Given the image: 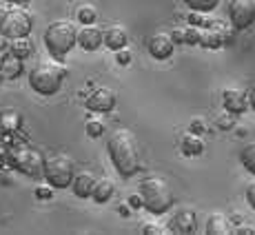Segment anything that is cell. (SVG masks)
Returning <instances> with one entry per match:
<instances>
[{"mask_svg": "<svg viewBox=\"0 0 255 235\" xmlns=\"http://www.w3.org/2000/svg\"><path fill=\"white\" fill-rule=\"evenodd\" d=\"M169 229L173 233H195L198 229V220H195V213L191 209H182L171 218L169 222Z\"/></svg>", "mask_w": 255, "mask_h": 235, "instance_id": "cell-14", "label": "cell"}, {"mask_svg": "<svg viewBox=\"0 0 255 235\" xmlns=\"http://www.w3.org/2000/svg\"><path fill=\"white\" fill-rule=\"evenodd\" d=\"M67 69L58 58H49V60H40L31 71H29V85L33 91L40 96H53L60 91L62 82H65Z\"/></svg>", "mask_w": 255, "mask_h": 235, "instance_id": "cell-2", "label": "cell"}, {"mask_svg": "<svg viewBox=\"0 0 255 235\" xmlns=\"http://www.w3.org/2000/svg\"><path fill=\"white\" fill-rule=\"evenodd\" d=\"M116 107V91L111 87H96L87 98V109L93 114H109Z\"/></svg>", "mask_w": 255, "mask_h": 235, "instance_id": "cell-9", "label": "cell"}, {"mask_svg": "<svg viewBox=\"0 0 255 235\" xmlns=\"http://www.w3.org/2000/svg\"><path fill=\"white\" fill-rule=\"evenodd\" d=\"M114 191H116L114 180L105 175V178H98L96 189H93V195H91V198L96 200L98 204H105V202H109V200L114 198Z\"/></svg>", "mask_w": 255, "mask_h": 235, "instance_id": "cell-17", "label": "cell"}, {"mask_svg": "<svg viewBox=\"0 0 255 235\" xmlns=\"http://www.w3.org/2000/svg\"><path fill=\"white\" fill-rule=\"evenodd\" d=\"M96 182H98V178L91 173V171H80V173L73 175L71 189L78 198H91L93 189H96Z\"/></svg>", "mask_w": 255, "mask_h": 235, "instance_id": "cell-15", "label": "cell"}, {"mask_svg": "<svg viewBox=\"0 0 255 235\" xmlns=\"http://www.w3.org/2000/svg\"><path fill=\"white\" fill-rule=\"evenodd\" d=\"M102 129H105V126H102V122H98V120H93V122H89V124H87V131H89L93 138H98V135L102 133Z\"/></svg>", "mask_w": 255, "mask_h": 235, "instance_id": "cell-27", "label": "cell"}, {"mask_svg": "<svg viewBox=\"0 0 255 235\" xmlns=\"http://www.w3.org/2000/svg\"><path fill=\"white\" fill-rule=\"evenodd\" d=\"M9 45H11V40H9V38L4 36L2 31H0V56H2V53L7 51V49H9Z\"/></svg>", "mask_w": 255, "mask_h": 235, "instance_id": "cell-29", "label": "cell"}, {"mask_svg": "<svg viewBox=\"0 0 255 235\" xmlns=\"http://www.w3.org/2000/svg\"><path fill=\"white\" fill-rule=\"evenodd\" d=\"M235 229L231 227L229 218L224 213H213L207 222V233H215V235H224V233H233Z\"/></svg>", "mask_w": 255, "mask_h": 235, "instance_id": "cell-18", "label": "cell"}, {"mask_svg": "<svg viewBox=\"0 0 255 235\" xmlns=\"http://www.w3.org/2000/svg\"><path fill=\"white\" fill-rule=\"evenodd\" d=\"M229 18L235 29H247L255 22V0H229Z\"/></svg>", "mask_w": 255, "mask_h": 235, "instance_id": "cell-8", "label": "cell"}, {"mask_svg": "<svg viewBox=\"0 0 255 235\" xmlns=\"http://www.w3.org/2000/svg\"><path fill=\"white\" fill-rule=\"evenodd\" d=\"M105 45L109 49H114V51L125 49L129 45V31H127V27H122V24H109L105 29Z\"/></svg>", "mask_w": 255, "mask_h": 235, "instance_id": "cell-16", "label": "cell"}, {"mask_svg": "<svg viewBox=\"0 0 255 235\" xmlns=\"http://www.w3.org/2000/svg\"><path fill=\"white\" fill-rule=\"evenodd\" d=\"M140 198H142V207L153 215H162L166 213L175 202V195L171 184L166 182L160 175H149L140 182Z\"/></svg>", "mask_w": 255, "mask_h": 235, "instance_id": "cell-3", "label": "cell"}, {"mask_svg": "<svg viewBox=\"0 0 255 235\" xmlns=\"http://www.w3.org/2000/svg\"><path fill=\"white\" fill-rule=\"evenodd\" d=\"M146 49L153 58L158 60H166V58L173 53L175 49V40H173V33H166V31H155L149 36L146 40Z\"/></svg>", "mask_w": 255, "mask_h": 235, "instance_id": "cell-10", "label": "cell"}, {"mask_svg": "<svg viewBox=\"0 0 255 235\" xmlns=\"http://www.w3.org/2000/svg\"><path fill=\"white\" fill-rule=\"evenodd\" d=\"M78 31L73 20H56L47 27L45 31V45L53 58L62 60L73 47L78 45Z\"/></svg>", "mask_w": 255, "mask_h": 235, "instance_id": "cell-4", "label": "cell"}, {"mask_svg": "<svg viewBox=\"0 0 255 235\" xmlns=\"http://www.w3.org/2000/svg\"><path fill=\"white\" fill-rule=\"evenodd\" d=\"M9 2H11V4H27L29 0H9Z\"/></svg>", "mask_w": 255, "mask_h": 235, "instance_id": "cell-34", "label": "cell"}, {"mask_svg": "<svg viewBox=\"0 0 255 235\" xmlns=\"http://www.w3.org/2000/svg\"><path fill=\"white\" fill-rule=\"evenodd\" d=\"M105 42V31L96 24H85V27L78 31V45H80L85 51H96L100 49V45Z\"/></svg>", "mask_w": 255, "mask_h": 235, "instance_id": "cell-13", "label": "cell"}, {"mask_svg": "<svg viewBox=\"0 0 255 235\" xmlns=\"http://www.w3.org/2000/svg\"><path fill=\"white\" fill-rule=\"evenodd\" d=\"M2 80H4V78H2V73H0V85H2Z\"/></svg>", "mask_w": 255, "mask_h": 235, "instance_id": "cell-35", "label": "cell"}, {"mask_svg": "<svg viewBox=\"0 0 255 235\" xmlns=\"http://www.w3.org/2000/svg\"><path fill=\"white\" fill-rule=\"evenodd\" d=\"M233 233H255V229L253 227H238Z\"/></svg>", "mask_w": 255, "mask_h": 235, "instance_id": "cell-33", "label": "cell"}, {"mask_svg": "<svg viewBox=\"0 0 255 235\" xmlns=\"http://www.w3.org/2000/svg\"><path fill=\"white\" fill-rule=\"evenodd\" d=\"M18 124H20V116L16 114V111H4L2 116H0V126L7 131L11 129H18Z\"/></svg>", "mask_w": 255, "mask_h": 235, "instance_id": "cell-24", "label": "cell"}, {"mask_svg": "<svg viewBox=\"0 0 255 235\" xmlns=\"http://www.w3.org/2000/svg\"><path fill=\"white\" fill-rule=\"evenodd\" d=\"M0 73H2L4 80H18L24 73V58L13 53L11 49H7L0 56Z\"/></svg>", "mask_w": 255, "mask_h": 235, "instance_id": "cell-12", "label": "cell"}, {"mask_svg": "<svg viewBox=\"0 0 255 235\" xmlns=\"http://www.w3.org/2000/svg\"><path fill=\"white\" fill-rule=\"evenodd\" d=\"M53 187L47 182V187H36V198L38 200H49V198H53Z\"/></svg>", "mask_w": 255, "mask_h": 235, "instance_id": "cell-26", "label": "cell"}, {"mask_svg": "<svg viewBox=\"0 0 255 235\" xmlns=\"http://www.w3.org/2000/svg\"><path fill=\"white\" fill-rule=\"evenodd\" d=\"M129 204H131V207L138 209L140 204H142V198H140V195H131V198H129Z\"/></svg>", "mask_w": 255, "mask_h": 235, "instance_id": "cell-32", "label": "cell"}, {"mask_svg": "<svg viewBox=\"0 0 255 235\" xmlns=\"http://www.w3.org/2000/svg\"><path fill=\"white\" fill-rule=\"evenodd\" d=\"M186 7L191 9V11H200V13H209L213 11L215 7H218L220 0H184Z\"/></svg>", "mask_w": 255, "mask_h": 235, "instance_id": "cell-22", "label": "cell"}, {"mask_svg": "<svg viewBox=\"0 0 255 235\" xmlns=\"http://www.w3.org/2000/svg\"><path fill=\"white\" fill-rule=\"evenodd\" d=\"M129 56H131V53L127 51V47H125V49H120V51H118V62H120V65H122V62H125V65H127V62L131 60Z\"/></svg>", "mask_w": 255, "mask_h": 235, "instance_id": "cell-30", "label": "cell"}, {"mask_svg": "<svg viewBox=\"0 0 255 235\" xmlns=\"http://www.w3.org/2000/svg\"><path fill=\"white\" fill-rule=\"evenodd\" d=\"M247 202L251 204V209L255 211V182L249 184V189H247Z\"/></svg>", "mask_w": 255, "mask_h": 235, "instance_id": "cell-28", "label": "cell"}, {"mask_svg": "<svg viewBox=\"0 0 255 235\" xmlns=\"http://www.w3.org/2000/svg\"><path fill=\"white\" fill-rule=\"evenodd\" d=\"M249 105H251V109L255 111V82L249 87Z\"/></svg>", "mask_w": 255, "mask_h": 235, "instance_id": "cell-31", "label": "cell"}, {"mask_svg": "<svg viewBox=\"0 0 255 235\" xmlns=\"http://www.w3.org/2000/svg\"><path fill=\"white\" fill-rule=\"evenodd\" d=\"M76 175V162L67 153H53L45 158V178L53 189H67Z\"/></svg>", "mask_w": 255, "mask_h": 235, "instance_id": "cell-6", "label": "cell"}, {"mask_svg": "<svg viewBox=\"0 0 255 235\" xmlns=\"http://www.w3.org/2000/svg\"><path fill=\"white\" fill-rule=\"evenodd\" d=\"M204 151V142L198 138V135L189 133L182 138V153L184 155H200Z\"/></svg>", "mask_w": 255, "mask_h": 235, "instance_id": "cell-20", "label": "cell"}, {"mask_svg": "<svg viewBox=\"0 0 255 235\" xmlns=\"http://www.w3.org/2000/svg\"><path fill=\"white\" fill-rule=\"evenodd\" d=\"M222 100H224V109H227L229 114L240 116V114H244L247 109H251V105H249V91L238 89V87L224 89Z\"/></svg>", "mask_w": 255, "mask_h": 235, "instance_id": "cell-11", "label": "cell"}, {"mask_svg": "<svg viewBox=\"0 0 255 235\" xmlns=\"http://www.w3.org/2000/svg\"><path fill=\"white\" fill-rule=\"evenodd\" d=\"M9 49H11L13 53H18L20 58H27V56H31L36 47H33L31 38H29V36H22V38H13L11 45H9Z\"/></svg>", "mask_w": 255, "mask_h": 235, "instance_id": "cell-19", "label": "cell"}, {"mask_svg": "<svg viewBox=\"0 0 255 235\" xmlns=\"http://www.w3.org/2000/svg\"><path fill=\"white\" fill-rule=\"evenodd\" d=\"M33 29V16L24 4H11L0 13V31L13 40V38L29 36Z\"/></svg>", "mask_w": 255, "mask_h": 235, "instance_id": "cell-5", "label": "cell"}, {"mask_svg": "<svg viewBox=\"0 0 255 235\" xmlns=\"http://www.w3.org/2000/svg\"><path fill=\"white\" fill-rule=\"evenodd\" d=\"M166 231H171V229L169 227H162V224H158V222H149V224H144V227H142V233H146V235L166 233Z\"/></svg>", "mask_w": 255, "mask_h": 235, "instance_id": "cell-25", "label": "cell"}, {"mask_svg": "<svg viewBox=\"0 0 255 235\" xmlns=\"http://www.w3.org/2000/svg\"><path fill=\"white\" fill-rule=\"evenodd\" d=\"M107 149H109V158L116 171L122 178H131L140 171V142L131 129H125V126L116 129L107 142Z\"/></svg>", "mask_w": 255, "mask_h": 235, "instance_id": "cell-1", "label": "cell"}, {"mask_svg": "<svg viewBox=\"0 0 255 235\" xmlns=\"http://www.w3.org/2000/svg\"><path fill=\"white\" fill-rule=\"evenodd\" d=\"M96 18H98V11H96L93 4H80V7H78V20H80L82 24L96 22Z\"/></svg>", "mask_w": 255, "mask_h": 235, "instance_id": "cell-23", "label": "cell"}, {"mask_svg": "<svg viewBox=\"0 0 255 235\" xmlns=\"http://www.w3.org/2000/svg\"><path fill=\"white\" fill-rule=\"evenodd\" d=\"M11 160H13V166L18 171H22L24 175H31V178L45 175V158L40 155V151L20 146V149L11 151Z\"/></svg>", "mask_w": 255, "mask_h": 235, "instance_id": "cell-7", "label": "cell"}, {"mask_svg": "<svg viewBox=\"0 0 255 235\" xmlns=\"http://www.w3.org/2000/svg\"><path fill=\"white\" fill-rule=\"evenodd\" d=\"M240 160H242L244 169L251 175H255V142H249V144L244 146L242 153H240Z\"/></svg>", "mask_w": 255, "mask_h": 235, "instance_id": "cell-21", "label": "cell"}]
</instances>
